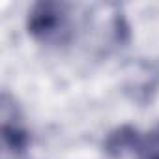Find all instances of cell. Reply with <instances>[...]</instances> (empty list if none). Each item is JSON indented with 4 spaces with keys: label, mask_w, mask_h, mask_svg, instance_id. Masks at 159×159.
<instances>
[{
    "label": "cell",
    "mask_w": 159,
    "mask_h": 159,
    "mask_svg": "<svg viewBox=\"0 0 159 159\" xmlns=\"http://www.w3.org/2000/svg\"><path fill=\"white\" fill-rule=\"evenodd\" d=\"M26 28L34 39L45 45L66 43L73 30L69 6L64 2H52V0L36 2L28 11Z\"/></svg>",
    "instance_id": "cell-1"
},
{
    "label": "cell",
    "mask_w": 159,
    "mask_h": 159,
    "mask_svg": "<svg viewBox=\"0 0 159 159\" xmlns=\"http://www.w3.org/2000/svg\"><path fill=\"white\" fill-rule=\"evenodd\" d=\"M2 139L4 146L11 153H21L28 146V131L23 127L15 103L10 101V96H2Z\"/></svg>",
    "instance_id": "cell-2"
},
{
    "label": "cell",
    "mask_w": 159,
    "mask_h": 159,
    "mask_svg": "<svg viewBox=\"0 0 159 159\" xmlns=\"http://www.w3.org/2000/svg\"><path fill=\"white\" fill-rule=\"evenodd\" d=\"M142 137L139 135V131L131 125H122L116 127L114 131L109 133V137L105 139V152L111 157H125L129 153H137L139 146H140Z\"/></svg>",
    "instance_id": "cell-3"
},
{
    "label": "cell",
    "mask_w": 159,
    "mask_h": 159,
    "mask_svg": "<svg viewBox=\"0 0 159 159\" xmlns=\"http://www.w3.org/2000/svg\"><path fill=\"white\" fill-rule=\"evenodd\" d=\"M137 153L139 159H159V125H155L148 135L142 137Z\"/></svg>",
    "instance_id": "cell-4"
}]
</instances>
